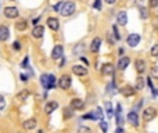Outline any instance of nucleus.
<instances>
[{
  "label": "nucleus",
  "mask_w": 158,
  "mask_h": 133,
  "mask_svg": "<svg viewBox=\"0 0 158 133\" xmlns=\"http://www.w3.org/2000/svg\"><path fill=\"white\" fill-rule=\"evenodd\" d=\"M28 94H29L28 90H24V92H21L20 94L17 96V100H25V98L28 97Z\"/></svg>",
  "instance_id": "obj_37"
},
{
  "label": "nucleus",
  "mask_w": 158,
  "mask_h": 133,
  "mask_svg": "<svg viewBox=\"0 0 158 133\" xmlns=\"http://www.w3.org/2000/svg\"><path fill=\"white\" fill-rule=\"evenodd\" d=\"M126 43L129 44V47H136L140 43V35L139 33H130L129 36L126 37Z\"/></svg>",
  "instance_id": "obj_11"
},
{
  "label": "nucleus",
  "mask_w": 158,
  "mask_h": 133,
  "mask_svg": "<svg viewBox=\"0 0 158 133\" xmlns=\"http://www.w3.org/2000/svg\"><path fill=\"white\" fill-rule=\"evenodd\" d=\"M150 75H151L150 78H155V79H157L158 78V65H153V67H151Z\"/></svg>",
  "instance_id": "obj_31"
},
{
  "label": "nucleus",
  "mask_w": 158,
  "mask_h": 133,
  "mask_svg": "<svg viewBox=\"0 0 158 133\" xmlns=\"http://www.w3.org/2000/svg\"><path fill=\"white\" fill-rule=\"evenodd\" d=\"M62 57H64V48H62V46L61 44L54 46L51 50V58L53 60H61Z\"/></svg>",
  "instance_id": "obj_8"
},
{
  "label": "nucleus",
  "mask_w": 158,
  "mask_h": 133,
  "mask_svg": "<svg viewBox=\"0 0 158 133\" xmlns=\"http://www.w3.org/2000/svg\"><path fill=\"white\" fill-rule=\"evenodd\" d=\"M71 83H72V79H71V76L67 75V73H64V75L58 79V87L62 89V90H68V89L71 87Z\"/></svg>",
  "instance_id": "obj_4"
},
{
  "label": "nucleus",
  "mask_w": 158,
  "mask_h": 133,
  "mask_svg": "<svg viewBox=\"0 0 158 133\" xmlns=\"http://www.w3.org/2000/svg\"><path fill=\"white\" fill-rule=\"evenodd\" d=\"M129 64H130V58H129V57H126V56H123V57H121V58L118 60L117 69H118V71H125V69L129 67Z\"/></svg>",
  "instance_id": "obj_14"
},
{
  "label": "nucleus",
  "mask_w": 158,
  "mask_h": 133,
  "mask_svg": "<svg viewBox=\"0 0 158 133\" xmlns=\"http://www.w3.org/2000/svg\"><path fill=\"white\" fill-rule=\"evenodd\" d=\"M115 121H117V125L122 128V125H123V121H125V118H123V114H115Z\"/></svg>",
  "instance_id": "obj_29"
},
{
  "label": "nucleus",
  "mask_w": 158,
  "mask_h": 133,
  "mask_svg": "<svg viewBox=\"0 0 158 133\" xmlns=\"http://www.w3.org/2000/svg\"><path fill=\"white\" fill-rule=\"evenodd\" d=\"M28 20H25V18H21V20H18L15 22V29L17 31H20V32H22V31H25V29L28 28Z\"/></svg>",
  "instance_id": "obj_22"
},
{
  "label": "nucleus",
  "mask_w": 158,
  "mask_h": 133,
  "mask_svg": "<svg viewBox=\"0 0 158 133\" xmlns=\"http://www.w3.org/2000/svg\"><path fill=\"white\" fill-rule=\"evenodd\" d=\"M40 83H42V86H43V89H45L46 87V83H47V75H46V73L40 75Z\"/></svg>",
  "instance_id": "obj_41"
},
{
  "label": "nucleus",
  "mask_w": 158,
  "mask_h": 133,
  "mask_svg": "<svg viewBox=\"0 0 158 133\" xmlns=\"http://www.w3.org/2000/svg\"><path fill=\"white\" fill-rule=\"evenodd\" d=\"M12 48H14V50H17V51H18V50H21V43L18 40L14 42V43H12Z\"/></svg>",
  "instance_id": "obj_43"
},
{
  "label": "nucleus",
  "mask_w": 158,
  "mask_h": 133,
  "mask_svg": "<svg viewBox=\"0 0 158 133\" xmlns=\"http://www.w3.org/2000/svg\"><path fill=\"white\" fill-rule=\"evenodd\" d=\"M105 3L107 4H114L115 3V0H105Z\"/></svg>",
  "instance_id": "obj_51"
},
{
  "label": "nucleus",
  "mask_w": 158,
  "mask_h": 133,
  "mask_svg": "<svg viewBox=\"0 0 158 133\" xmlns=\"http://www.w3.org/2000/svg\"><path fill=\"white\" fill-rule=\"evenodd\" d=\"M62 4H64V1H58L57 4H54V6H53V10H54V11H58V12H60L61 8H62Z\"/></svg>",
  "instance_id": "obj_40"
},
{
  "label": "nucleus",
  "mask_w": 158,
  "mask_h": 133,
  "mask_svg": "<svg viewBox=\"0 0 158 133\" xmlns=\"http://www.w3.org/2000/svg\"><path fill=\"white\" fill-rule=\"evenodd\" d=\"M101 73L104 76H108V75H112L115 73V67H114L111 62H105V64L101 65Z\"/></svg>",
  "instance_id": "obj_13"
},
{
  "label": "nucleus",
  "mask_w": 158,
  "mask_h": 133,
  "mask_svg": "<svg viewBox=\"0 0 158 133\" xmlns=\"http://www.w3.org/2000/svg\"><path fill=\"white\" fill-rule=\"evenodd\" d=\"M101 37L96 36L93 39V40L90 42V46H89V50L92 53H98V50H100V47H101Z\"/></svg>",
  "instance_id": "obj_15"
},
{
  "label": "nucleus",
  "mask_w": 158,
  "mask_h": 133,
  "mask_svg": "<svg viewBox=\"0 0 158 133\" xmlns=\"http://www.w3.org/2000/svg\"><path fill=\"white\" fill-rule=\"evenodd\" d=\"M36 126H37L36 118H29V119H26V121L22 122V128H24L25 130H33Z\"/></svg>",
  "instance_id": "obj_16"
},
{
  "label": "nucleus",
  "mask_w": 158,
  "mask_h": 133,
  "mask_svg": "<svg viewBox=\"0 0 158 133\" xmlns=\"http://www.w3.org/2000/svg\"><path fill=\"white\" fill-rule=\"evenodd\" d=\"M4 107H6V98H4V96L0 94V111H3Z\"/></svg>",
  "instance_id": "obj_42"
},
{
  "label": "nucleus",
  "mask_w": 158,
  "mask_h": 133,
  "mask_svg": "<svg viewBox=\"0 0 158 133\" xmlns=\"http://www.w3.org/2000/svg\"><path fill=\"white\" fill-rule=\"evenodd\" d=\"M98 126H100V129L103 130V133H107V130H108V125H107V122H104V121H100V123H98Z\"/></svg>",
  "instance_id": "obj_38"
},
{
  "label": "nucleus",
  "mask_w": 158,
  "mask_h": 133,
  "mask_svg": "<svg viewBox=\"0 0 158 133\" xmlns=\"http://www.w3.org/2000/svg\"><path fill=\"white\" fill-rule=\"evenodd\" d=\"M72 115H73L72 108H68V107H65V108H64V118H65V119H67V118H72Z\"/></svg>",
  "instance_id": "obj_35"
},
{
  "label": "nucleus",
  "mask_w": 158,
  "mask_h": 133,
  "mask_svg": "<svg viewBox=\"0 0 158 133\" xmlns=\"http://www.w3.org/2000/svg\"><path fill=\"white\" fill-rule=\"evenodd\" d=\"M82 119H90V121H97V117H96L94 111H90V112L85 114V115H82Z\"/></svg>",
  "instance_id": "obj_27"
},
{
  "label": "nucleus",
  "mask_w": 158,
  "mask_h": 133,
  "mask_svg": "<svg viewBox=\"0 0 158 133\" xmlns=\"http://www.w3.org/2000/svg\"><path fill=\"white\" fill-rule=\"evenodd\" d=\"M107 93L108 94H115L117 93V85H115V79L112 78V82H109L108 83V86H107Z\"/></svg>",
  "instance_id": "obj_25"
},
{
  "label": "nucleus",
  "mask_w": 158,
  "mask_h": 133,
  "mask_svg": "<svg viewBox=\"0 0 158 133\" xmlns=\"http://www.w3.org/2000/svg\"><path fill=\"white\" fill-rule=\"evenodd\" d=\"M3 14L6 18H8V20H15V18H18V15H20V10L17 7L8 6V7H4Z\"/></svg>",
  "instance_id": "obj_3"
},
{
  "label": "nucleus",
  "mask_w": 158,
  "mask_h": 133,
  "mask_svg": "<svg viewBox=\"0 0 158 133\" xmlns=\"http://www.w3.org/2000/svg\"><path fill=\"white\" fill-rule=\"evenodd\" d=\"M21 68H24V69H29V68H31V65H29V57L28 56H25V58L22 60V62H21Z\"/></svg>",
  "instance_id": "obj_30"
},
{
  "label": "nucleus",
  "mask_w": 158,
  "mask_h": 133,
  "mask_svg": "<svg viewBox=\"0 0 158 133\" xmlns=\"http://www.w3.org/2000/svg\"><path fill=\"white\" fill-rule=\"evenodd\" d=\"M105 112H107L108 119H112V117H115V109H114L111 101H105Z\"/></svg>",
  "instance_id": "obj_23"
},
{
  "label": "nucleus",
  "mask_w": 158,
  "mask_h": 133,
  "mask_svg": "<svg viewBox=\"0 0 158 133\" xmlns=\"http://www.w3.org/2000/svg\"><path fill=\"white\" fill-rule=\"evenodd\" d=\"M56 87V76L53 75V73H49L47 75V83H46V87L45 90L47 92V90H51V89Z\"/></svg>",
  "instance_id": "obj_21"
},
{
  "label": "nucleus",
  "mask_w": 158,
  "mask_h": 133,
  "mask_svg": "<svg viewBox=\"0 0 158 133\" xmlns=\"http://www.w3.org/2000/svg\"><path fill=\"white\" fill-rule=\"evenodd\" d=\"M117 22H118V25H121V26H125V25L128 24V12H126L125 10H122V11L118 12Z\"/></svg>",
  "instance_id": "obj_17"
},
{
  "label": "nucleus",
  "mask_w": 158,
  "mask_h": 133,
  "mask_svg": "<svg viewBox=\"0 0 158 133\" xmlns=\"http://www.w3.org/2000/svg\"><path fill=\"white\" fill-rule=\"evenodd\" d=\"M69 108L75 109V111H81V109L85 108V101L79 98V97H75L71 100V104H69Z\"/></svg>",
  "instance_id": "obj_6"
},
{
  "label": "nucleus",
  "mask_w": 158,
  "mask_h": 133,
  "mask_svg": "<svg viewBox=\"0 0 158 133\" xmlns=\"http://www.w3.org/2000/svg\"><path fill=\"white\" fill-rule=\"evenodd\" d=\"M75 11H76V4L73 3V1H64L60 14L62 17H71Z\"/></svg>",
  "instance_id": "obj_1"
},
{
  "label": "nucleus",
  "mask_w": 158,
  "mask_h": 133,
  "mask_svg": "<svg viewBox=\"0 0 158 133\" xmlns=\"http://www.w3.org/2000/svg\"><path fill=\"white\" fill-rule=\"evenodd\" d=\"M76 133H92V129L89 126H79L76 129Z\"/></svg>",
  "instance_id": "obj_34"
},
{
  "label": "nucleus",
  "mask_w": 158,
  "mask_h": 133,
  "mask_svg": "<svg viewBox=\"0 0 158 133\" xmlns=\"http://www.w3.org/2000/svg\"><path fill=\"white\" fill-rule=\"evenodd\" d=\"M126 119H128V122H129L132 126H134V128H137V126L140 125V118H139V114L134 112V111H130V112L128 114Z\"/></svg>",
  "instance_id": "obj_7"
},
{
  "label": "nucleus",
  "mask_w": 158,
  "mask_h": 133,
  "mask_svg": "<svg viewBox=\"0 0 158 133\" xmlns=\"http://www.w3.org/2000/svg\"><path fill=\"white\" fill-rule=\"evenodd\" d=\"M94 114H96V117H97L98 121H103V117H104V112H103L101 107H97L96 108V111H94Z\"/></svg>",
  "instance_id": "obj_32"
},
{
  "label": "nucleus",
  "mask_w": 158,
  "mask_h": 133,
  "mask_svg": "<svg viewBox=\"0 0 158 133\" xmlns=\"http://www.w3.org/2000/svg\"><path fill=\"white\" fill-rule=\"evenodd\" d=\"M158 115V111L157 108H154V107H146V108L143 109V121L146 122H151L154 118H157Z\"/></svg>",
  "instance_id": "obj_2"
},
{
  "label": "nucleus",
  "mask_w": 158,
  "mask_h": 133,
  "mask_svg": "<svg viewBox=\"0 0 158 133\" xmlns=\"http://www.w3.org/2000/svg\"><path fill=\"white\" fill-rule=\"evenodd\" d=\"M32 37H35V39H40V37H43V35H45V26H42V25H37V26H33L32 29Z\"/></svg>",
  "instance_id": "obj_18"
},
{
  "label": "nucleus",
  "mask_w": 158,
  "mask_h": 133,
  "mask_svg": "<svg viewBox=\"0 0 158 133\" xmlns=\"http://www.w3.org/2000/svg\"><path fill=\"white\" fill-rule=\"evenodd\" d=\"M148 17H150V14H148V8L140 7V18H142V20H147Z\"/></svg>",
  "instance_id": "obj_28"
},
{
  "label": "nucleus",
  "mask_w": 158,
  "mask_h": 133,
  "mask_svg": "<svg viewBox=\"0 0 158 133\" xmlns=\"http://www.w3.org/2000/svg\"><path fill=\"white\" fill-rule=\"evenodd\" d=\"M92 7L93 8H96V10H101V7H103V3H101V0H96L93 4H92Z\"/></svg>",
  "instance_id": "obj_39"
},
{
  "label": "nucleus",
  "mask_w": 158,
  "mask_h": 133,
  "mask_svg": "<svg viewBox=\"0 0 158 133\" xmlns=\"http://www.w3.org/2000/svg\"><path fill=\"white\" fill-rule=\"evenodd\" d=\"M65 61H67V60H65V57H62V58H61V60H60V68H62V67H64Z\"/></svg>",
  "instance_id": "obj_49"
},
{
  "label": "nucleus",
  "mask_w": 158,
  "mask_h": 133,
  "mask_svg": "<svg viewBox=\"0 0 158 133\" xmlns=\"http://www.w3.org/2000/svg\"><path fill=\"white\" fill-rule=\"evenodd\" d=\"M123 53H125V50H123V48H119V50H118V54H119V56H121V57H123Z\"/></svg>",
  "instance_id": "obj_50"
},
{
  "label": "nucleus",
  "mask_w": 158,
  "mask_h": 133,
  "mask_svg": "<svg viewBox=\"0 0 158 133\" xmlns=\"http://www.w3.org/2000/svg\"><path fill=\"white\" fill-rule=\"evenodd\" d=\"M144 87H146V78L137 76L136 83H134V89H136V90H143Z\"/></svg>",
  "instance_id": "obj_24"
},
{
  "label": "nucleus",
  "mask_w": 158,
  "mask_h": 133,
  "mask_svg": "<svg viewBox=\"0 0 158 133\" xmlns=\"http://www.w3.org/2000/svg\"><path fill=\"white\" fill-rule=\"evenodd\" d=\"M150 54H151V57H158V43H155L154 46L151 47Z\"/></svg>",
  "instance_id": "obj_36"
},
{
  "label": "nucleus",
  "mask_w": 158,
  "mask_h": 133,
  "mask_svg": "<svg viewBox=\"0 0 158 133\" xmlns=\"http://www.w3.org/2000/svg\"><path fill=\"white\" fill-rule=\"evenodd\" d=\"M71 69H72V73L76 75V76H86V75H87V68L83 67V65H81V64L72 65Z\"/></svg>",
  "instance_id": "obj_5"
},
{
  "label": "nucleus",
  "mask_w": 158,
  "mask_h": 133,
  "mask_svg": "<svg viewBox=\"0 0 158 133\" xmlns=\"http://www.w3.org/2000/svg\"><path fill=\"white\" fill-rule=\"evenodd\" d=\"M83 50H85V44H83V43H78L76 46L73 47V54H75V56H79V54L83 53Z\"/></svg>",
  "instance_id": "obj_26"
},
{
  "label": "nucleus",
  "mask_w": 158,
  "mask_h": 133,
  "mask_svg": "<svg viewBox=\"0 0 158 133\" xmlns=\"http://www.w3.org/2000/svg\"><path fill=\"white\" fill-rule=\"evenodd\" d=\"M115 114H122V104H119V103L117 104V108H115Z\"/></svg>",
  "instance_id": "obj_46"
},
{
  "label": "nucleus",
  "mask_w": 158,
  "mask_h": 133,
  "mask_svg": "<svg viewBox=\"0 0 158 133\" xmlns=\"http://www.w3.org/2000/svg\"><path fill=\"white\" fill-rule=\"evenodd\" d=\"M39 20H40V17H36V18H33V20H32V25H33V26H37V22H39Z\"/></svg>",
  "instance_id": "obj_47"
},
{
  "label": "nucleus",
  "mask_w": 158,
  "mask_h": 133,
  "mask_svg": "<svg viewBox=\"0 0 158 133\" xmlns=\"http://www.w3.org/2000/svg\"><path fill=\"white\" fill-rule=\"evenodd\" d=\"M46 25H47L51 31H54V32H57V31L60 29V21H58V18H56V17H49V18L46 20Z\"/></svg>",
  "instance_id": "obj_10"
},
{
  "label": "nucleus",
  "mask_w": 158,
  "mask_h": 133,
  "mask_svg": "<svg viewBox=\"0 0 158 133\" xmlns=\"http://www.w3.org/2000/svg\"><path fill=\"white\" fill-rule=\"evenodd\" d=\"M58 108V103L57 101H47L45 105V112L46 114H51Z\"/></svg>",
  "instance_id": "obj_20"
},
{
  "label": "nucleus",
  "mask_w": 158,
  "mask_h": 133,
  "mask_svg": "<svg viewBox=\"0 0 158 133\" xmlns=\"http://www.w3.org/2000/svg\"><path fill=\"white\" fill-rule=\"evenodd\" d=\"M112 32H114V37H115V40H121V33H119V31H118L117 25H112Z\"/></svg>",
  "instance_id": "obj_33"
},
{
  "label": "nucleus",
  "mask_w": 158,
  "mask_h": 133,
  "mask_svg": "<svg viewBox=\"0 0 158 133\" xmlns=\"http://www.w3.org/2000/svg\"><path fill=\"white\" fill-rule=\"evenodd\" d=\"M10 37V29L7 25H0V42H6Z\"/></svg>",
  "instance_id": "obj_19"
},
{
  "label": "nucleus",
  "mask_w": 158,
  "mask_h": 133,
  "mask_svg": "<svg viewBox=\"0 0 158 133\" xmlns=\"http://www.w3.org/2000/svg\"><path fill=\"white\" fill-rule=\"evenodd\" d=\"M146 61L142 60V58H137V60H134V69H136V72L142 76V73L146 72Z\"/></svg>",
  "instance_id": "obj_12"
},
{
  "label": "nucleus",
  "mask_w": 158,
  "mask_h": 133,
  "mask_svg": "<svg viewBox=\"0 0 158 133\" xmlns=\"http://www.w3.org/2000/svg\"><path fill=\"white\" fill-rule=\"evenodd\" d=\"M82 61H83V62H85V64H89V61H87V60H86V58H85V57H82Z\"/></svg>",
  "instance_id": "obj_52"
},
{
  "label": "nucleus",
  "mask_w": 158,
  "mask_h": 133,
  "mask_svg": "<svg viewBox=\"0 0 158 133\" xmlns=\"http://www.w3.org/2000/svg\"><path fill=\"white\" fill-rule=\"evenodd\" d=\"M114 133H125V129H123V128H121V126H118Z\"/></svg>",
  "instance_id": "obj_48"
},
{
  "label": "nucleus",
  "mask_w": 158,
  "mask_h": 133,
  "mask_svg": "<svg viewBox=\"0 0 158 133\" xmlns=\"http://www.w3.org/2000/svg\"><path fill=\"white\" fill-rule=\"evenodd\" d=\"M148 6H150L151 8L158 7V0H150V1H148Z\"/></svg>",
  "instance_id": "obj_44"
},
{
  "label": "nucleus",
  "mask_w": 158,
  "mask_h": 133,
  "mask_svg": "<svg viewBox=\"0 0 158 133\" xmlns=\"http://www.w3.org/2000/svg\"><path fill=\"white\" fill-rule=\"evenodd\" d=\"M118 92L121 93L123 97H132L136 94V89L133 87V86H129V85H126V86H122V87H119V90Z\"/></svg>",
  "instance_id": "obj_9"
},
{
  "label": "nucleus",
  "mask_w": 158,
  "mask_h": 133,
  "mask_svg": "<svg viewBox=\"0 0 158 133\" xmlns=\"http://www.w3.org/2000/svg\"><path fill=\"white\" fill-rule=\"evenodd\" d=\"M20 79H21V81H22V82H28L29 76H28V75H26V73H21V75H20Z\"/></svg>",
  "instance_id": "obj_45"
}]
</instances>
